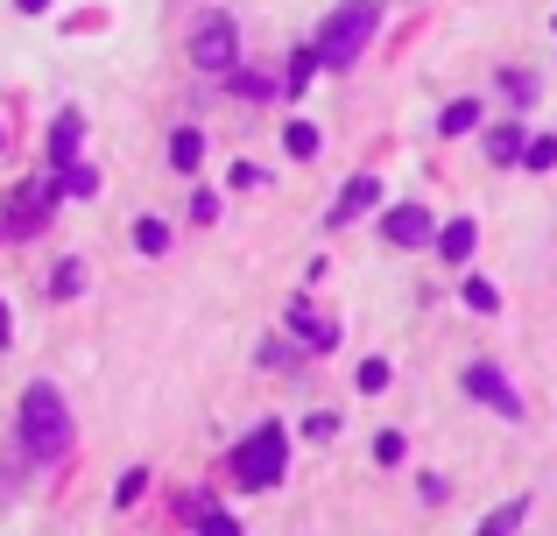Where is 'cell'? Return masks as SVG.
<instances>
[{"label": "cell", "mask_w": 557, "mask_h": 536, "mask_svg": "<svg viewBox=\"0 0 557 536\" xmlns=\"http://www.w3.org/2000/svg\"><path fill=\"white\" fill-rule=\"evenodd\" d=\"M22 438H28L36 459H57L71 445V410H64V396H57L50 382L22 388Z\"/></svg>", "instance_id": "obj_1"}, {"label": "cell", "mask_w": 557, "mask_h": 536, "mask_svg": "<svg viewBox=\"0 0 557 536\" xmlns=\"http://www.w3.org/2000/svg\"><path fill=\"white\" fill-rule=\"evenodd\" d=\"M374 28H381V0H346V8H332L325 36H318V57H325L332 71H346L360 50H368Z\"/></svg>", "instance_id": "obj_2"}, {"label": "cell", "mask_w": 557, "mask_h": 536, "mask_svg": "<svg viewBox=\"0 0 557 536\" xmlns=\"http://www.w3.org/2000/svg\"><path fill=\"white\" fill-rule=\"evenodd\" d=\"M283 466H289V438H283V424H261L255 438L233 452V481L255 495V487H275L283 481Z\"/></svg>", "instance_id": "obj_3"}, {"label": "cell", "mask_w": 557, "mask_h": 536, "mask_svg": "<svg viewBox=\"0 0 557 536\" xmlns=\"http://www.w3.org/2000/svg\"><path fill=\"white\" fill-rule=\"evenodd\" d=\"M233 14H205L198 22V36H190V64L198 71H233Z\"/></svg>", "instance_id": "obj_4"}, {"label": "cell", "mask_w": 557, "mask_h": 536, "mask_svg": "<svg viewBox=\"0 0 557 536\" xmlns=\"http://www.w3.org/2000/svg\"><path fill=\"white\" fill-rule=\"evenodd\" d=\"M381 234H388L395 248H431V240H437V220L423 205H395V212H381Z\"/></svg>", "instance_id": "obj_5"}, {"label": "cell", "mask_w": 557, "mask_h": 536, "mask_svg": "<svg viewBox=\"0 0 557 536\" xmlns=\"http://www.w3.org/2000/svg\"><path fill=\"white\" fill-rule=\"evenodd\" d=\"M466 388H473V402H494L502 416H522V396H516V388H508L494 367H466Z\"/></svg>", "instance_id": "obj_6"}, {"label": "cell", "mask_w": 557, "mask_h": 536, "mask_svg": "<svg viewBox=\"0 0 557 536\" xmlns=\"http://www.w3.org/2000/svg\"><path fill=\"white\" fill-rule=\"evenodd\" d=\"M381 205V177H346V191H339V205L325 212L332 226H346V220H360V212H374Z\"/></svg>", "instance_id": "obj_7"}, {"label": "cell", "mask_w": 557, "mask_h": 536, "mask_svg": "<svg viewBox=\"0 0 557 536\" xmlns=\"http://www.w3.org/2000/svg\"><path fill=\"white\" fill-rule=\"evenodd\" d=\"M78 135H85V121H78V113H64V121H57V135H50V170H71V163H78Z\"/></svg>", "instance_id": "obj_8"}, {"label": "cell", "mask_w": 557, "mask_h": 536, "mask_svg": "<svg viewBox=\"0 0 557 536\" xmlns=\"http://www.w3.org/2000/svg\"><path fill=\"white\" fill-rule=\"evenodd\" d=\"M473 240H480L473 220H451L445 234H437V254H445V262H466V254H473Z\"/></svg>", "instance_id": "obj_9"}, {"label": "cell", "mask_w": 557, "mask_h": 536, "mask_svg": "<svg viewBox=\"0 0 557 536\" xmlns=\"http://www.w3.org/2000/svg\"><path fill=\"white\" fill-rule=\"evenodd\" d=\"M170 163H177V170H198V163H205L198 127H177V135H170Z\"/></svg>", "instance_id": "obj_10"}, {"label": "cell", "mask_w": 557, "mask_h": 536, "mask_svg": "<svg viewBox=\"0 0 557 536\" xmlns=\"http://www.w3.org/2000/svg\"><path fill=\"white\" fill-rule=\"evenodd\" d=\"M466 311H502V289L487 275H466Z\"/></svg>", "instance_id": "obj_11"}, {"label": "cell", "mask_w": 557, "mask_h": 536, "mask_svg": "<svg viewBox=\"0 0 557 536\" xmlns=\"http://www.w3.org/2000/svg\"><path fill=\"white\" fill-rule=\"evenodd\" d=\"M522 515H530V501H508V509H494L487 523H480V536H508V529H522Z\"/></svg>", "instance_id": "obj_12"}, {"label": "cell", "mask_w": 557, "mask_h": 536, "mask_svg": "<svg viewBox=\"0 0 557 536\" xmlns=\"http://www.w3.org/2000/svg\"><path fill=\"white\" fill-rule=\"evenodd\" d=\"M283 149H289V155H318V127H311V121H289V127H283Z\"/></svg>", "instance_id": "obj_13"}, {"label": "cell", "mask_w": 557, "mask_h": 536, "mask_svg": "<svg viewBox=\"0 0 557 536\" xmlns=\"http://www.w3.org/2000/svg\"><path fill=\"white\" fill-rule=\"evenodd\" d=\"M473 121H480V107H473V99H451V107H445V121H437V127H445V135H466Z\"/></svg>", "instance_id": "obj_14"}, {"label": "cell", "mask_w": 557, "mask_h": 536, "mask_svg": "<svg viewBox=\"0 0 557 536\" xmlns=\"http://www.w3.org/2000/svg\"><path fill=\"white\" fill-rule=\"evenodd\" d=\"M135 248H141V254H163V248H170V226H163V220H141V226H135Z\"/></svg>", "instance_id": "obj_15"}, {"label": "cell", "mask_w": 557, "mask_h": 536, "mask_svg": "<svg viewBox=\"0 0 557 536\" xmlns=\"http://www.w3.org/2000/svg\"><path fill=\"white\" fill-rule=\"evenodd\" d=\"M522 163H530V170H550V163H557V135H536V141H522Z\"/></svg>", "instance_id": "obj_16"}, {"label": "cell", "mask_w": 557, "mask_h": 536, "mask_svg": "<svg viewBox=\"0 0 557 536\" xmlns=\"http://www.w3.org/2000/svg\"><path fill=\"white\" fill-rule=\"evenodd\" d=\"M403 452H409L403 431H381V438H374V459H381V466H403Z\"/></svg>", "instance_id": "obj_17"}, {"label": "cell", "mask_w": 557, "mask_h": 536, "mask_svg": "<svg viewBox=\"0 0 557 536\" xmlns=\"http://www.w3.org/2000/svg\"><path fill=\"white\" fill-rule=\"evenodd\" d=\"M141 487H149V473H121V487H113V509H135V501H141Z\"/></svg>", "instance_id": "obj_18"}, {"label": "cell", "mask_w": 557, "mask_h": 536, "mask_svg": "<svg viewBox=\"0 0 557 536\" xmlns=\"http://www.w3.org/2000/svg\"><path fill=\"white\" fill-rule=\"evenodd\" d=\"M57 177H64L71 198H92V191H99V170H78V163H71V170H57Z\"/></svg>", "instance_id": "obj_19"}, {"label": "cell", "mask_w": 557, "mask_h": 536, "mask_svg": "<svg viewBox=\"0 0 557 536\" xmlns=\"http://www.w3.org/2000/svg\"><path fill=\"white\" fill-rule=\"evenodd\" d=\"M318 64H325L318 50H297V64H289V92H304V85L318 78Z\"/></svg>", "instance_id": "obj_20"}, {"label": "cell", "mask_w": 557, "mask_h": 536, "mask_svg": "<svg viewBox=\"0 0 557 536\" xmlns=\"http://www.w3.org/2000/svg\"><path fill=\"white\" fill-rule=\"evenodd\" d=\"M297 325H304V346H318V353H332V346H339V332L318 325V317H304V311H297Z\"/></svg>", "instance_id": "obj_21"}, {"label": "cell", "mask_w": 557, "mask_h": 536, "mask_svg": "<svg viewBox=\"0 0 557 536\" xmlns=\"http://www.w3.org/2000/svg\"><path fill=\"white\" fill-rule=\"evenodd\" d=\"M487 149H494V163H516V155H522V135H516V127H494Z\"/></svg>", "instance_id": "obj_22"}, {"label": "cell", "mask_w": 557, "mask_h": 536, "mask_svg": "<svg viewBox=\"0 0 557 536\" xmlns=\"http://www.w3.org/2000/svg\"><path fill=\"white\" fill-rule=\"evenodd\" d=\"M360 388L381 396V388H388V360H360Z\"/></svg>", "instance_id": "obj_23"}, {"label": "cell", "mask_w": 557, "mask_h": 536, "mask_svg": "<svg viewBox=\"0 0 557 536\" xmlns=\"http://www.w3.org/2000/svg\"><path fill=\"white\" fill-rule=\"evenodd\" d=\"M78 289H85V269L64 262V269H57V297H78Z\"/></svg>", "instance_id": "obj_24"}, {"label": "cell", "mask_w": 557, "mask_h": 536, "mask_svg": "<svg viewBox=\"0 0 557 536\" xmlns=\"http://www.w3.org/2000/svg\"><path fill=\"white\" fill-rule=\"evenodd\" d=\"M332 431H339V416H332V410H318V416H311V424H304V438H318V445H325V438H332Z\"/></svg>", "instance_id": "obj_25"}, {"label": "cell", "mask_w": 557, "mask_h": 536, "mask_svg": "<svg viewBox=\"0 0 557 536\" xmlns=\"http://www.w3.org/2000/svg\"><path fill=\"white\" fill-rule=\"evenodd\" d=\"M14 8H22V14H42V8H50V0H14Z\"/></svg>", "instance_id": "obj_26"}, {"label": "cell", "mask_w": 557, "mask_h": 536, "mask_svg": "<svg viewBox=\"0 0 557 536\" xmlns=\"http://www.w3.org/2000/svg\"><path fill=\"white\" fill-rule=\"evenodd\" d=\"M14 339V332H8V303H0V346H8Z\"/></svg>", "instance_id": "obj_27"}]
</instances>
